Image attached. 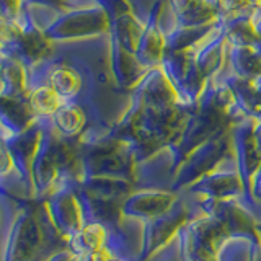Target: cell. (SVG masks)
<instances>
[{
    "label": "cell",
    "mask_w": 261,
    "mask_h": 261,
    "mask_svg": "<svg viewBox=\"0 0 261 261\" xmlns=\"http://www.w3.org/2000/svg\"><path fill=\"white\" fill-rule=\"evenodd\" d=\"M28 105L35 118H51L62 105V98L49 85L38 84L30 87Z\"/></svg>",
    "instance_id": "obj_12"
},
{
    "label": "cell",
    "mask_w": 261,
    "mask_h": 261,
    "mask_svg": "<svg viewBox=\"0 0 261 261\" xmlns=\"http://www.w3.org/2000/svg\"><path fill=\"white\" fill-rule=\"evenodd\" d=\"M0 261H44L46 217L41 202L0 190Z\"/></svg>",
    "instance_id": "obj_2"
},
{
    "label": "cell",
    "mask_w": 261,
    "mask_h": 261,
    "mask_svg": "<svg viewBox=\"0 0 261 261\" xmlns=\"http://www.w3.org/2000/svg\"><path fill=\"white\" fill-rule=\"evenodd\" d=\"M24 13L47 43H67L106 35L108 10L101 2L64 7L51 0H24Z\"/></svg>",
    "instance_id": "obj_3"
},
{
    "label": "cell",
    "mask_w": 261,
    "mask_h": 261,
    "mask_svg": "<svg viewBox=\"0 0 261 261\" xmlns=\"http://www.w3.org/2000/svg\"><path fill=\"white\" fill-rule=\"evenodd\" d=\"M44 261H79V258L73 255L69 248H62L51 253L49 256L44 258Z\"/></svg>",
    "instance_id": "obj_14"
},
{
    "label": "cell",
    "mask_w": 261,
    "mask_h": 261,
    "mask_svg": "<svg viewBox=\"0 0 261 261\" xmlns=\"http://www.w3.org/2000/svg\"><path fill=\"white\" fill-rule=\"evenodd\" d=\"M110 36H101L51 43L43 59L28 67L30 87L46 84L54 88L62 101H77L87 106L93 118V130L84 139H93L108 134L100 126V90L113 77L106 62L110 57Z\"/></svg>",
    "instance_id": "obj_1"
},
{
    "label": "cell",
    "mask_w": 261,
    "mask_h": 261,
    "mask_svg": "<svg viewBox=\"0 0 261 261\" xmlns=\"http://www.w3.org/2000/svg\"><path fill=\"white\" fill-rule=\"evenodd\" d=\"M0 228H2V204H0Z\"/></svg>",
    "instance_id": "obj_16"
},
{
    "label": "cell",
    "mask_w": 261,
    "mask_h": 261,
    "mask_svg": "<svg viewBox=\"0 0 261 261\" xmlns=\"http://www.w3.org/2000/svg\"><path fill=\"white\" fill-rule=\"evenodd\" d=\"M41 134L31 163L33 199L43 201L57 185L64 181H79L80 173V144L69 141L56 133L51 119L38 118Z\"/></svg>",
    "instance_id": "obj_4"
},
{
    "label": "cell",
    "mask_w": 261,
    "mask_h": 261,
    "mask_svg": "<svg viewBox=\"0 0 261 261\" xmlns=\"http://www.w3.org/2000/svg\"><path fill=\"white\" fill-rule=\"evenodd\" d=\"M36 121L28 100L0 95V141H7L28 129Z\"/></svg>",
    "instance_id": "obj_9"
},
{
    "label": "cell",
    "mask_w": 261,
    "mask_h": 261,
    "mask_svg": "<svg viewBox=\"0 0 261 261\" xmlns=\"http://www.w3.org/2000/svg\"><path fill=\"white\" fill-rule=\"evenodd\" d=\"M41 202L44 217L57 233L67 242L87 224L84 198L79 181H64L57 185Z\"/></svg>",
    "instance_id": "obj_5"
},
{
    "label": "cell",
    "mask_w": 261,
    "mask_h": 261,
    "mask_svg": "<svg viewBox=\"0 0 261 261\" xmlns=\"http://www.w3.org/2000/svg\"><path fill=\"white\" fill-rule=\"evenodd\" d=\"M175 196L160 190L130 191L121 202V217L142 219L150 222L168 214L173 207Z\"/></svg>",
    "instance_id": "obj_7"
},
{
    "label": "cell",
    "mask_w": 261,
    "mask_h": 261,
    "mask_svg": "<svg viewBox=\"0 0 261 261\" xmlns=\"http://www.w3.org/2000/svg\"><path fill=\"white\" fill-rule=\"evenodd\" d=\"M28 67L12 56H2L0 59V95L28 100Z\"/></svg>",
    "instance_id": "obj_11"
},
{
    "label": "cell",
    "mask_w": 261,
    "mask_h": 261,
    "mask_svg": "<svg viewBox=\"0 0 261 261\" xmlns=\"http://www.w3.org/2000/svg\"><path fill=\"white\" fill-rule=\"evenodd\" d=\"M24 0H0V20L16 21L23 15Z\"/></svg>",
    "instance_id": "obj_13"
},
{
    "label": "cell",
    "mask_w": 261,
    "mask_h": 261,
    "mask_svg": "<svg viewBox=\"0 0 261 261\" xmlns=\"http://www.w3.org/2000/svg\"><path fill=\"white\" fill-rule=\"evenodd\" d=\"M49 119L56 133L69 141H79L95 127L88 108L77 101H62L59 110Z\"/></svg>",
    "instance_id": "obj_8"
},
{
    "label": "cell",
    "mask_w": 261,
    "mask_h": 261,
    "mask_svg": "<svg viewBox=\"0 0 261 261\" xmlns=\"http://www.w3.org/2000/svg\"><path fill=\"white\" fill-rule=\"evenodd\" d=\"M113 261H133L129 256H118L116 259H113Z\"/></svg>",
    "instance_id": "obj_15"
},
{
    "label": "cell",
    "mask_w": 261,
    "mask_h": 261,
    "mask_svg": "<svg viewBox=\"0 0 261 261\" xmlns=\"http://www.w3.org/2000/svg\"><path fill=\"white\" fill-rule=\"evenodd\" d=\"M39 134H41V122L36 118V121L33 122L28 129H24L23 133L7 139V141H2L12 157L15 173L18 175L20 181L24 188V193H27V196L31 199H33L31 163L38 149Z\"/></svg>",
    "instance_id": "obj_6"
},
{
    "label": "cell",
    "mask_w": 261,
    "mask_h": 261,
    "mask_svg": "<svg viewBox=\"0 0 261 261\" xmlns=\"http://www.w3.org/2000/svg\"><path fill=\"white\" fill-rule=\"evenodd\" d=\"M118 228L119 227H110L101 222H87L72 239L65 242V248H69L75 256L88 255L110 245Z\"/></svg>",
    "instance_id": "obj_10"
}]
</instances>
